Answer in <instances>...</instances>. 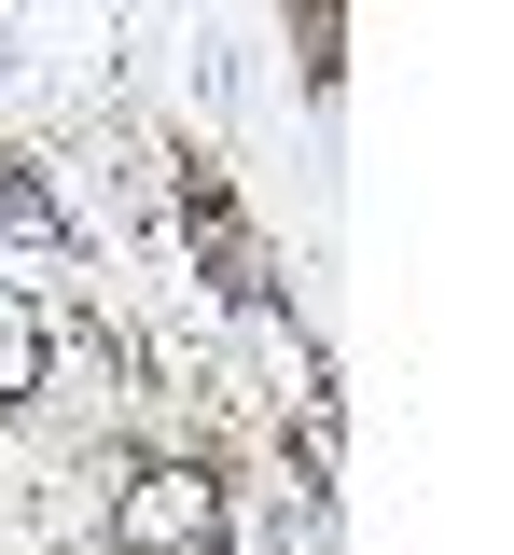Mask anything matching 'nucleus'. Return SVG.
Here are the masks:
<instances>
[{"label":"nucleus","instance_id":"f257e3e1","mask_svg":"<svg viewBox=\"0 0 514 555\" xmlns=\"http://www.w3.org/2000/svg\"><path fill=\"white\" fill-rule=\"evenodd\" d=\"M112 555H222V473L209 459H140L112 500Z\"/></svg>","mask_w":514,"mask_h":555},{"label":"nucleus","instance_id":"f03ea898","mask_svg":"<svg viewBox=\"0 0 514 555\" xmlns=\"http://www.w3.org/2000/svg\"><path fill=\"white\" fill-rule=\"evenodd\" d=\"M42 375H56V320H42V306L0 278V416H14V403H42Z\"/></svg>","mask_w":514,"mask_h":555},{"label":"nucleus","instance_id":"7ed1b4c3","mask_svg":"<svg viewBox=\"0 0 514 555\" xmlns=\"http://www.w3.org/2000/svg\"><path fill=\"white\" fill-rule=\"evenodd\" d=\"M0 250H70V208L28 181V153H0Z\"/></svg>","mask_w":514,"mask_h":555}]
</instances>
